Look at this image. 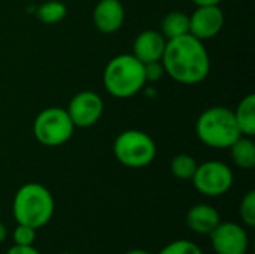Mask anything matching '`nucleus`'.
<instances>
[{"mask_svg":"<svg viewBox=\"0 0 255 254\" xmlns=\"http://www.w3.org/2000/svg\"><path fill=\"white\" fill-rule=\"evenodd\" d=\"M66 15H67V7L60 0H48L42 3L36 10L37 19L43 24H57L61 19H64Z\"/></svg>","mask_w":255,"mask_h":254,"instance_id":"f3484780","label":"nucleus"},{"mask_svg":"<svg viewBox=\"0 0 255 254\" xmlns=\"http://www.w3.org/2000/svg\"><path fill=\"white\" fill-rule=\"evenodd\" d=\"M12 240L15 246H33L36 240V229L25 225H18L12 234Z\"/></svg>","mask_w":255,"mask_h":254,"instance_id":"412c9836","label":"nucleus"},{"mask_svg":"<svg viewBox=\"0 0 255 254\" xmlns=\"http://www.w3.org/2000/svg\"><path fill=\"white\" fill-rule=\"evenodd\" d=\"M103 85L117 99L136 96L146 85L143 63L133 54H120L111 58L103 70Z\"/></svg>","mask_w":255,"mask_h":254,"instance_id":"7ed1b4c3","label":"nucleus"},{"mask_svg":"<svg viewBox=\"0 0 255 254\" xmlns=\"http://www.w3.org/2000/svg\"><path fill=\"white\" fill-rule=\"evenodd\" d=\"M6 235H7V231H6V228L0 223V243H3V241L6 240Z\"/></svg>","mask_w":255,"mask_h":254,"instance_id":"393cba45","label":"nucleus"},{"mask_svg":"<svg viewBox=\"0 0 255 254\" xmlns=\"http://www.w3.org/2000/svg\"><path fill=\"white\" fill-rule=\"evenodd\" d=\"M196 133L200 142L215 150H227L242 136L233 111L226 106L205 109L196 121Z\"/></svg>","mask_w":255,"mask_h":254,"instance_id":"20e7f679","label":"nucleus"},{"mask_svg":"<svg viewBox=\"0 0 255 254\" xmlns=\"http://www.w3.org/2000/svg\"><path fill=\"white\" fill-rule=\"evenodd\" d=\"M160 33L169 40L190 33V15L181 10H172L164 15L160 25Z\"/></svg>","mask_w":255,"mask_h":254,"instance_id":"dca6fc26","label":"nucleus"},{"mask_svg":"<svg viewBox=\"0 0 255 254\" xmlns=\"http://www.w3.org/2000/svg\"><path fill=\"white\" fill-rule=\"evenodd\" d=\"M61 254H70V253H61Z\"/></svg>","mask_w":255,"mask_h":254,"instance_id":"bb28decb","label":"nucleus"},{"mask_svg":"<svg viewBox=\"0 0 255 254\" xmlns=\"http://www.w3.org/2000/svg\"><path fill=\"white\" fill-rule=\"evenodd\" d=\"M114 156L126 168L140 169L151 165L157 156L154 139L142 130L128 129L121 132L114 141Z\"/></svg>","mask_w":255,"mask_h":254,"instance_id":"39448f33","label":"nucleus"},{"mask_svg":"<svg viewBox=\"0 0 255 254\" xmlns=\"http://www.w3.org/2000/svg\"><path fill=\"white\" fill-rule=\"evenodd\" d=\"M6 254H40L33 246H13Z\"/></svg>","mask_w":255,"mask_h":254,"instance_id":"5701e85b","label":"nucleus"},{"mask_svg":"<svg viewBox=\"0 0 255 254\" xmlns=\"http://www.w3.org/2000/svg\"><path fill=\"white\" fill-rule=\"evenodd\" d=\"M238 127L244 136L254 138L255 135V96L247 94L233 111Z\"/></svg>","mask_w":255,"mask_h":254,"instance_id":"4468645a","label":"nucleus"},{"mask_svg":"<svg viewBox=\"0 0 255 254\" xmlns=\"http://www.w3.org/2000/svg\"><path fill=\"white\" fill-rule=\"evenodd\" d=\"M230 156L235 165L241 169H253L255 166V144L250 136H239L230 145Z\"/></svg>","mask_w":255,"mask_h":254,"instance_id":"2eb2a0df","label":"nucleus"},{"mask_svg":"<svg viewBox=\"0 0 255 254\" xmlns=\"http://www.w3.org/2000/svg\"><path fill=\"white\" fill-rule=\"evenodd\" d=\"M226 18L220 6H197L190 15V34L205 42L215 37L224 27Z\"/></svg>","mask_w":255,"mask_h":254,"instance_id":"9d476101","label":"nucleus"},{"mask_svg":"<svg viewBox=\"0 0 255 254\" xmlns=\"http://www.w3.org/2000/svg\"><path fill=\"white\" fill-rule=\"evenodd\" d=\"M232 168L220 160H209L197 165V169L191 178L196 190L208 198H217L226 195L233 186Z\"/></svg>","mask_w":255,"mask_h":254,"instance_id":"0eeeda50","label":"nucleus"},{"mask_svg":"<svg viewBox=\"0 0 255 254\" xmlns=\"http://www.w3.org/2000/svg\"><path fill=\"white\" fill-rule=\"evenodd\" d=\"M105 103L102 97L91 90L76 93L67 106V114L75 127L87 129L97 124L103 115Z\"/></svg>","mask_w":255,"mask_h":254,"instance_id":"6e6552de","label":"nucleus"},{"mask_svg":"<svg viewBox=\"0 0 255 254\" xmlns=\"http://www.w3.org/2000/svg\"><path fill=\"white\" fill-rule=\"evenodd\" d=\"M54 198L51 192L39 183H27L18 189L12 204V213L18 225L33 229L43 228L54 216Z\"/></svg>","mask_w":255,"mask_h":254,"instance_id":"f03ea898","label":"nucleus"},{"mask_svg":"<svg viewBox=\"0 0 255 254\" xmlns=\"http://www.w3.org/2000/svg\"><path fill=\"white\" fill-rule=\"evenodd\" d=\"M124 254H151L148 253V252H145V250H140V249H136V250H130V252H127V253Z\"/></svg>","mask_w":255,"mask_h":254,"instance_id":"a878e982","label":"nucleus"},{"mask_svg":"<svg viewBox=\"0 0 255 254\" xmlns=\"http://www.w3.org/2000/svg\"><path fill=\"white\" fill-rule=\"evenodd\" d=\"M212 249L217 254H247L250 240L244 226L232 222H220L209 234Z\"/></svg>","mask_w":255,"mask_h":254,"instance_id":"1a4fd4ad","label":"nucleus"},{"mask_svg":"<svg viewBox=\"0 0 255 254\" xmlns=\"http://www.w3.org/2000/svg\"><path fill=\"white\" fill-rule=\"evenodd\" d=\"M126 19V10L120 0H99L93 10L94 27L106 34L118 31Z\"/></svg>","mask_w":255,"mask_h":254,"instance_id":"9b49d317","label":"nucleus"},{"mask_svg":"<svg viewBox=\"0 0 255 254\" xmlns=\"http://www.w3.org/2000/svg\"><path fill=\"white\" fill-rule=\"evenodd\" d=\"M221 222L217 208L208 204H197L187 213L188 228L199 235H209Z\"/></svg>","mask_w":255,"mask_h":254,"instance_id":"ddd939ff","label":"nucleus"},{"mask_svg":"<svg viewBox=\"0 0 255 254\" xmlns=\"http://www.w3.org/2000/svg\"><path fill=\"white\" fill-rule=\"evenodd\" d=\"M167 39L158 30H143L133 42L131 54L143 64L152 61H161Z\"/></svg>","mask_w":255,"mask_h":254,"instance_id":"f8f14e48","label":"nucleus"},{"mask_svg":"<svg viewBox=\"0 0 255 254\" xmlns=\"http://www.w3.org/2000/svg\"><path fill=\"white\" fill-rule=\"evenodd\" d=\"M143 69H145V79H146V82H155V81L161 79L163 75H164V67L161 64V61L146 63V64H143Z\"/></svg>","mask_w":255,"mask_h":254,"instance_id":"4be33fe9","label":"nucleus"},{"mask_svg":"<svg viewBox=\"0 0 255 254\" xmlns=\"http://www.w3.org/2000/svg\"><path fill=\"white\" fill-rule=\"evenodd\" d=\"M197 162L193 156L190 154H178L172 159L170 162V171L172 174L182 181H188L193 178L196 169H197Z\"/></svg>","mask_w":255,"mask_h":254,"instance_id":"a211bd4d","label":"nucleus"},{"mask_svg":"<svg viewBox=\"0 0 255 254\" xmlns=\"http://www.w3.org/2000/svg\"><path fill=\"white\" fill-rule=\"evenodd\" d=\"M75 129L67 111L60 106L45 108L33 121V135L45 147L64 145L73 136Z\"/></svg>","mask_w":255,"mask_h":254,"instance_id":"423d86ee","label":"nucleus"},{"mask_svg":"<svg viewBox=\"0 0 255 254\" xmlns=\"http://www.w3.org/2000/svg\"><path fill=\"white\" fill-rule=\"evenodd\" d=\"M196 6H220L223 0H191Z\"/></svg>","mask_w":255,"mask_h":254,"instance_id":"b1692460","label":"nucleus"},{"mask_svg":"<svg viewBox=\"0 0 255 254\" xmlns=\"http://www.w3.org/2000/svg\"><path fill=\"white\" fill-rule=\"evenodd\" d=\"M158 254H203L200 247L188 240H178L167 244Z\"/></svg>","mask_w":255,"mask_h":254,"instance_id":"aec40b11","label":"nucleus"},{"mask_svg":"<svg viewBox=\"0 0 255 254\" xmlns=\"http://www.w3.org/2000/svg\"><path fill=\"white\" fill-rule=\"evenodd\" d=\"M161 64L164 73L184 85L200 84L211 72V57L205 43L190 33L166 42Z\"/></svg>","mask_w":255,"mask_h":254,"instance_id":"f257e3e1","label":"nucleus"},{"mask_svg":"<svg viewBox=\"0 0 255 254\" xmlns=\"http://www.w3.org/2000/svg\"><path fill=\"white\" fill-rule=\"evenodd\" d=\"M239 214L241 219L244 222V225H247L248 228H254L255 226V192L251 190L248 192L239 207Z\"/></svg>","mask_w":255,"mask_h":254,"instance_id":"6ab92c4d","label":"nucleus"}]
</instances>
